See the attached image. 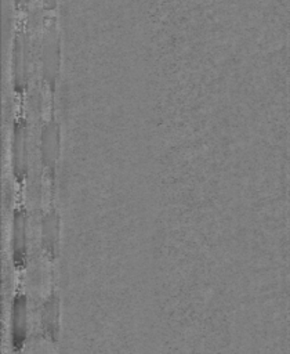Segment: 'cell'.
<instances>
[{
  "label": "cell",
  "mask_w": 290,
  "mask_h": 354,
  "mask_svg": "<svg viewBox=\"0 0 290 354\" xmlns=\"http://www.w3.org/2000/svg\"><path fill=\"white\" fill-rule=\"evenodd\" d=\"M12 173L21 183L28 173V129L26 122L19 119L12 130Z\"/></svg>",
  "instance_id": "obj_1"
},
{
  "label": "cell",
  "mask_w": 290,
  "mask_h": 354,
  "mask_svg": "<svg viewBox=\"0 0 290 354\" xmlns=\"http://www.w3.org/2000/svg\"><path fill=\"white\" fill-rule=\"evenodd\" d=\"M12 263L17 268H23L26 264V213L17 209L12 216V235H11Z\"/></svg>",
  "instance_id": "obj_2"
},
{
  "label": "cell",
  "mask_w": 290,
  "mask_h": 354,
  "mask_svg": "<svg viewBox=\"0 0 290 354\" xmlns=\"http://www.w3.org/2000/svg\"><path fill=\"white\" fill-rule=\"evenodd\" d=\"M26 297L17 295L11 307V343L15 350H21L26 340L28 330Z\"/></svg>",
  "instance_id": "obj_3"
},
{
  "label": "cell",
  "mask_w": 290,
  "mask_h": 354,
  "mask_svg": "<svg viewBox=\"0 0 290 354\" xmlns=\"http://www.w3.org/2000/svg\"><path fill=\"white\" fill-rule=\"evenodd\" d=\"M40 151L43 165L48 169H52L59 152V127L55 122H50L43 127L40 137Z\"/></svg>",
  "instance_id": "obj_4"
},
{
  "label": "cell",
  "mask_w": 290,
  "mask_h": 354,
  "mask_svg": "<svg viewBox=\"0 0 290 354\" xmlns=\"http://www.w3.org/2000/svg\"><path fill=\"white\" fill-rule=\"evenodd\" d=\"M28 86V47L21 39H17L14 48V88L22 93Z\"/></svg>",
  "instance_id": "obj_5"
},
{
  "label": "cell",
  "mask_w": 290,
  "mask_h": 354,
  "mask_svg": "<svg viewBox=\"0 0 290 354\" xmlns=\"http://www.w3.org/2000/svg\"><path fill=\"white\" fill-rule=\"evenodd\" d=\"M58 318H59V303L55 295H51L41 307V328L46 336L51 342H57L58 336Z\"/></svg>",
  "instance_id": "obj_6"
},
{
  "label": "cell",
  "mask_w": 290,
  "mask_h": 354,
  "mask_svg": "<svg viewBox=\"0 0 290 354\" xmlns=\"http://www.w3.org/2000/svg\"><path fill=\"white\" fill-rule=\"evenodd\" d=\"M41 239L44 250L54 256L58 241V217L55 212H50L44 216L41 223Z\"/></svg>",
  "instance_id": "obj_7"
}]
</instances>
